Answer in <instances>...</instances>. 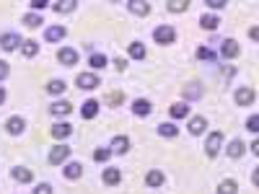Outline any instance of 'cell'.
<instances>
[{
  "label": "cell",
  "instance_id": "cell-1",
  "mask_svg": "<svg viewBox=\"0 0 259 194\" xmlns=\"http://www.w3.org/2000/svg\"><path fill=\"white\" fill-rule=\"evenodd\" d=\"M256 101V91L251 85H239V88L233 91V104L236 106H251Z\"/></svg>",
  "mask_w": 259,
  "mask_h": 194
},
{
  "label": "cell",
  "instance_id": "cell-2",
  "mask_svg": "<svg viewBox=\"0 0 259 194\" xmlns=\"http://www.w3.org/2000/svg\"><path fill=\"white\" fill-rule=\"evenodd\" d=\"M223 150V132L221 129H215V132H210L207 135V142H205V153H207V158H215Z\"/></svg>",
  "mask_w": 259,
  "mask_h": 194
},
{
  "label": "cell",
  "instance_id": "cell-3",
  "mask_svg": "<svg viewBox=\"0 0 259 194\" xmlns=\"http://www.w3.org/2000/svg\"><path fill=\"white\" fill-rule=\"evenodd\" d=\"M75 85H78L80 91H94V88H99V85H101V80H99L96 73H78Z\"/></svg>",
  "mask_w": 259,
  "mask_h": 194
},
{
  "label": "cell",
  "instance_id": "cell-4",
  "mask_svg": "<svg viewBox=\"0 0 259 194\" xmlns=\"http://www.w3.org/2000/svg\"><path fill=\"white\" fill-rule=\"evenodd\" d=\"M153 39H156V44H174V39H177V31H174V26H158L156 31H153Z\"/></svg>",
  "mask_w": 259,
  "mask_h": 194
},
{
  "label": "cell",
  "instance_id": "cell-5",
  "mask_svg": "<svg viewBox=\"0 0 259 194\" xmlns=\"http://www.w3.org/2000/svg\"><path fill=\"white\" fill-rule=\"evenodd\" d=\"M239 55H241V47H239L236 39H223L221 41V57L223 60H236Z\"/></svg>",
  "mask_w": 259,
  "mask_h": 194
},
{
  "label": "cell",
  "instance_id": "cell-6",
  "mask_svg": "<svg viewBox=\"0 0 259 194\" xmlns=\"http://www.w3.org/2000/svg\"><path fill=\"white\" fill-rule=\"evenodd\" d=\"M70 158V148L65 145V142H60V145H55L52 150H50V163L52 166H60V163H65Z\"/></svg>",
  "mask_w": 259,
  "mask_h": 194
},
{
  "label": "cell",
  "instance_id": "cell-7",
  "mask_svg": "<svg viewBox=\"0 0 259 194\" xmlns=\"http://www.w3.org/2000/svg\"><path fill=\"white\" fill-rule=\"evenodd\" d=\"M18 44H24V39H21L18 34H13V31H6V34H0V50H6V52H13V50H18Z\"/></svg>",
  "mask_w": 259,
  "mask_h": 194
},
{
  "label": "cell",
  "instance_id": "cell-8",
  "mask_svg": "<svg viewBox=\"0 0 259 194\" xmlns=\"http://www.w3.org/2000/svg\"><path fill=\"white\" fill-rule=\"evenodd\" d=\"M226 153H228V158H233V161L244 158V153H246V142H244L241 137H233V140L226 145Z\"/></svg>",
  "mask_w": 259,
  "mask_h": 194
},
{
  "label": "cell",
  "instance_id": "cell-9",
  "mask_svg": "<svg viewBox=\"0 0 259 194\" xmlns=\"http://www.w3.org/2000/svg\"><path fill=\"white\" fill-rule=\"evenodd\" d=\"M24 129H26V119L24 117H8L6 119V132L8 135H24Z\"/></svg>",
  "mask_w": 259,
  "mask_h": 194
},
{
  "label": "cell",
  "instance_id": "cell-10",
  "mask_svg": "<svg viewBox=\"0 0 259 194\" xmlns=\"http://www.w3.org/2000/svg\"><path fill=\"white\" fill-rule=\"evenodd\" d=\"M133 114L135 117H150L153 114V104H150L148 99H135L133 101Z\"/></svg>",
  "mask_w": 259,
  "mask_h": 194
},
{
  "label": "cell",
  "instance_id": "cell-11",
  "mask_svg": "<svg viewBox=\"0 0 259 194\" xmlns=\"http://www.w3.org/2000/svg\"><path fill=\"white\" fill-rule=\"evenodd\" d=\"M52 137L55 140H68L70 135H73V124H68V122H57V124H52Z\"/></svg>",
  "mask_w": 259,
  "mask_h": 194
},
{
  "label": "cell",
  "instance_id": "cell-12",
  "mask_svg": "<svg viewBox=\"0 0 259 194\" xmlns=\"http://www.w3.org/2000/svg\"><path fill=\"white\" fill-rule=\"evenodd\" d=\"M57 60L65 65V68H73V65H78V52H75L73 47H62V50L57 52Z\"/></svg>",
  "mask_w": 259,
  "mask_h": 194
},
{
  "label": "cell",
  "instance_id": "cell-13",
  "mask_svg": "<svg viewBox=\"0 0 259 194\" xmlns=\"http://www.w3.org/2000/svg\"><path fill=\"white\" fill-rule=\"evenodd\" d=\"M65 36H68V29H65L62 24H57V26H47V31H45V39L50 41V44H55V41H62Z\"/></svg>",
  "mask_w": 259,
  "mask_h": 194
},
{
  "label": "cell",
  "instance_id": "cell-14",
  "mask_svg": "<svg viewBox=\"0 0 259 194\" xmlns=\"http://www.w3.org/2000/svg\"><path fill=\"white\" fill-rule=\"evenodd\" d=\"M101 181H104L106 186H117V184L122 181V171H119V168H114V166L104 168V174H101Z\"/></svg>",
  "mask_w": 259,
  "mask_h": 194
},
{
  "label": "cell",
  "instance_id": "cell-15",
  "mask_svg": "<svg viewBox=\"0 0 259 194\" xmlns=\"http://www.w3.org/2000/svg\"><path fill=\"white\" fill-rule=\"evenodd\" d=\"M70 112H73V104H70V101H65V99L50 104V114H55V117H68Z\"/></svg>",
  "mask_w": 259,
  "mask_h": 194
},
{
  "label": "cell",
  "instance_id": "cell-16",
  "mask_svg": "<svg viewBox=\"0 0 259 194\" xmlns=\"http://www.w3.org/2000/svg\"><path fill=\"white\" fill-rule=\"evenodd\" d=\"M62 174H65V179L75 181V179L83 176V166H80L78 161H70V163H65V166H62Z\"/></svg>",
  "mask_w": 259,
  "mask_h": 194
},
{
  "label": "cell",
  "instance_id": "cell-17",
  "mask_svg": "<svg viewBox=\"0 0 259 194\" xmlns=\"http://www.w3.org/2000/svg\"><path fill=\"white\" fill-rule=\"evenodd\" d=\"M163 181H166V176H163V171H158V168H153V171L145 174V186H150V189L163 186Z\"/></svg>",
  "mask_w": 259,
  "mask_h": 194
},
{
  "label": "cell",
  "instance_id": "cell-18",
  "mask_svg": "<svg viewBox=\"0 0 259 194\" xmlns=\"http://www.w3.org/2000/svg\"><path fill=\"white\" fill-rule=\"evenodd\" d=\"M11 176L18 181V184H31L34 181V174L29 168H24V166H16V168H11Z\"/></svg>",
  "mask_w": 259,
  "mask_h": 194
},
{
  "label": "cell",
  "instance_id": "cell-19",
  "mask_svg": "<svg viewBox=\"0 0 259 194\" xmlns=\"http://www.w3.org/2000/svg\"><path fill=\"white\" fill-rule=\"evenodd\" d=\"M112 153H117V156H124L127 150H130V137H124V135H117V137H112Z\"/></svg>",
  "mask_w": 259,
  "mask_h": 194
},
{
  "label": "cell",
  "instance_id": "cell-20",
  "mask_svg": "<svg viewBox=\"0 0 259 194\" xmlns=\"http://www.w3.org/2000/svg\"><path fill=\"white\" fill-rule=\"evenodd\" d=\"M184 99H187V104L189 101H197V99H202V83H189V85H184Z\"/></svg>",
  "mask_w": 259,
  "mask_h": 194
},
{
  "label": "cell",
  "instance_id": "cell-21",
  "mask_svg": "<svg viewBox=\"0 0 259 194\" xmlns=\"http://www.w3.org/2000/svg\"><path fill=\"white\" fill-rule=\"evenodd\" d=\"M96 114H99V101H96V99L83 101V106H80V117H83V119H94Z\"/></svg>",
  "mask_w": 259,
  "mask_h": 194
},
{
  "label": "cell",
  "instance_id": "cell-22",
  "mask_svg": "<svg viewBox=\"0 0 259 194\" xmlns=\"http://www.w3.org/2000/svg\"><path fill=\"white\" fill-rule=\"evenodd\" d=\"M200 26H202L205 31H215V29L221 26V18L215 16V13H202V16H200Z\"/></svg>",
  "mask_w": 259,
  "mask_h": 194
},
{
  "label": "cell",
  "instance_id": "cell-23",
  "mask_svg": "<svg viewBox=\"0 0 259 194\" xmlns=\"http://www.w3.org/2000/svg\"><path fill=\"white\" fill-rule=\"evenodd\" d=\"M127 8H130V13H135V16H150V6L148 3H143V0H130L127 3Z\"/></svg>",
  "mask_w": 259,
  "mask_h": 194
},
{
  "label": "cell",
  "instance_id": "cell-24",
  "mask_svg": "<svg viewBox=\"0 0 259 194\" xmlns=\"http://www.w3.org/2000/svg\"><path fill=\"white\" fill-rule=\"evenodd\" d=\"M89 65L94 70H104L106 65H109V57H106L104 52H91V57H89Z\"/></svg>",
  "mask_w": 259,
  "mask_h": 194
},
{
  "label": "cell",
  "instance_id": "cell-25",
  "mask_svg": "<svg viewBox=\"0 0 259 194\" xmlns=\"http://www.w3.org/2000/svg\"><path fill=\"white\" fill-rule=\"evenodd\" d=\"M21 24H24L26 29H39L41 24H45V18H41V13H31L29 11L24 18H21Z\"/></svg>",
  "mask_w": 259,
  "mask_h": 194
},
{
  "label": "cell",
  "instance_id": "cell-26",
  "mask_svg": "<svg viewBox=\"0 0 259 194\" xmlns=\"http://www.w3.org/2000/svg\"><path fill=\"white\" fill-rule=\"evenodd\" d=\"M187 127H189V132H192V135H202L205 129H207V119H205V117H192Z\"/></svg>",
  "mask_w": 259,
  "mask_h": 194
},
{
  "label": "cell",
  "instance_id": "cell-27",
  "mask_svg": "<svg viewBox=\"0 0 259 194\" xmlns=\"http://www.w3.org/2000/svg\"><path fill=\"white\" fill-rule=\"evenodd\" d=\"M75 8H78V0H60V3H52V11L60 13V16L62 13H73Z\"/></svg>",
  "mask_w": 259,
  "mask_h": 194
},
{
  "label": "cell",
  "instance_id": "cell-28",
  "mask_svg": "<svg viewBox=\"0 0 259 194\" xmlns=\"http://www.w3.org/2000/svg\"><path fill=\"white\" fill-rule=\"evenodd\" d=\"M36 52H39V41L36 39H24V44H21V55L24 57H36Z\"/></svg>",
  "mask_w": 259,
  "mask_h": 194
},
{
  "label": "cell",
  "instance_id": "cell-29",
  "mask_svg": "<svg viewBox=\"0 0 259 194\" xmlns=\"http://www.w3.org/2000/svg\"><path fill=\"white\" fill-rule=\"evenodd\" d=\"M168 114L174 117V119H184V117L189 114V106H187V101H177V104H171Z\"/></svg>",
  "mask_w": 259,
  "mask_h": 194
},
{
  "label": "cell",
  "instance_id": "cell-30",
  "mask_svg": "<svg viewBox=\"0 0 259 194\" xmlns=\"http://www.w3.org/2000/svg\"><path fill=\"white\" fill-rule=\"evenodd\" d=\"M65 88H68V83L60 80V78H52V80L47 83V93H52V96H62Z\"/></svg>",
  "mask_w": 259,
  "mask_h": 194
},
{
  "label": "cell",
  "instance_id": "cell-31",
  "mask_svg": "<svg viewBox=\"0 0 259 194\" xmlns=\"http://www.w3.org/2000/svg\"><path fill=\"white\" fill-rule=\"evenodd\" d=\"M218 194H239V181L236 179H223L218 184Z\"/></svg>",
  "mask_w": 259,
  "mask_h": 194
},
{
  "label": "cell",
  "instance_id": "cell-32",
  "mask_svg": "<svg viewBox=\"0 0 259 194\" xmlns=\"http://www.w3.org/2000/svg\"><path fill=\"white\" fill-rule=\"evenodd\" d=\"M158 135H161V137H177V135H179V127H177L174 122H161V124H158Z\"/></svg>",
  "mask_w": 259,
  "mask_h": 194
},
{
  "label": "cell",
  "instance_id": "cell-33",
  "mask_svg": "<svg viewBox=\"0 0 259 194\" xmlns=\"http://www.w3.org/2000/svg\"><path fill=\"white\" fill-rule=\"evenodd\" d=\"M127 52H130V57H133V60H145V55H148L143 41H133V44L127 47Z\"/></svg>",
  "mask_w": 259,
  "mask_h": 194
},
{
  "label": "cell",
  "instance_id": "cell-34",
  "mask_svg": "<svg viewBox=\"0 0 259 194\" xmlns=\"http://www.w3.org/2000/svg\"><path fill=\"white\" fill-rule=\"evenodd\" d=\"M112 156H114L112 148H96V150H94V161H96V163H106Z\"/></svg>",
  "mask_w": 259,
  "mask_h": 194
},
{
  "label": "cell",
  "instance_id": "cell-35",
  "mask_svg": "<svg viewBox=\"0 0 259 194\" xmlns=\"http://www.w3.org/2000/svg\"><path fill=\"white\" fill-rule=\"evenodd\" d=\"M194 55H197V60H202V62H215V52L210 50V47H197V52H194Z\"/></svg>",
  "mask_w": 259,
  "mask_h": 194
},
{
  "label": "cell",
  "instance_id": "cell-36",
  "mask_svg": "<svg viewBox=\"0 0 259 194\" xmlns=\"http://www.w3.org/2000/svg\"><path fill=\"white\" fill-rule=\"evenodd\" d=\"M166 8L171 13H184L189 8V3H187V0H171V3H166Z\"/></svg>",
  "mask_w": 259,
  "mask_h": 194
},
{
  "label": "cell",
  "instance_id": "cell-37",
  "mask_svg": "<svg viewBox=\"0 0 259 194\" xmlns=\"http://www.w3.org/2000/svg\"><path fill=\"white\" fill-rule=\"evenodd\" d=\"M246 129L254 135H259V114H249L246 117Z\"/></svg>",
  "mask_w": 259,
  "mask_h": 194
},
{
  "label": "cell",
  "instance_id": "cell-38",
  "mask_svg": "<svg viewBox=\"0 0 259 194\" xmlns=\"http://www.w3.org/2000/svg\"><path fill=\"white\" fill-rule=\"evenodd\" d=\"M29 8H31V13H39V11L52 8V6H50V0H29Z\"/></svg>",
  "mask_w": 259,
  "mask_h": 194
},
{
  "label": "cell",
  "instance_id": "cell-39",
  "mask_svg": "<svg viewBox=\"0 0 259 194\" xmlns=\"http://www.w3.org/2000/svg\"><path fill=\"white\" fill-rule=\"evenodd\" d=\"M228 3H226V0H207V8L210 11H223Z\"/></svg>",
  "mask_w": 259,
  "mask_h": 194
},
{
  "label": "cell",
  "instance_id": "cell-40",
  "mask_svg": "<svg viewBox=\"0 0 259 194\" xmlns=\"http://www.w3.org/2000/svg\"><path fill=\"white\" fill-rule=\"evenodd\" d=\"M8 75H11V65L6 60H0V80H6Z\"/></svg>",
  "mask_w": 259,
  "mask_h": 194
},
{
  "label": "cell",
  "instance_id": "cell-41",
  "mask_svg": "<svg viewBox=\"0 0 259 194\" xmlns=\"http://www.w3.org/2000/svg\"><path fill=\"white\" fill-rule=\"evenodd\" d=\"M34 194H52V186H50V184H36Z\"/></svg>",
  "mask_w": 259,
  "mask_h": 194
},
{
  "label": "cell",
  "instance_id": "cell-42",
  "mask_svg": "<svg viewBox=\"0 0 259 194\" xmlns=\"http://www.w3.org/2000/svg\"><path fill=\"white\" fill-rule=\"evenodd\" d=\"M249 153H251V156H256V158H259V137H256V140H251V142H249Z\"/></svg>",
  "mask_w": 259,
  "mask_h": 194
},
{
  "label": "cell",
  "instance_id": "cell-43",
  "mask_svg": "<svg viewBox=\"0 0 259 194\" xmlns=\"http://www.w3.org/2000/svg\"><path fill=\"white\" fill-rule=\"evenodd\" d=\"M246 34H249V39H251V41H256V44H259V26H251Z\"/></svg>",
  "mask_w": 259,
  "mask_h": 194
},
{
  "label": "cell",
  "instance_id": "cell-44",
  "mask_svg": "<svg viewBox=\"0 0 259 194\" xmlns=\"http://www.w3.org/2000/svg\"><path fill=\"white\" fill-rule=\"evenodd\" d=\"M114 68H117V70L122 73V70L127 68V60H122V57H117V60H114Z\"/></svg>",
  "mask_w": 259,
  "mask_h": 194
},
{
  "label": "cell",
  "instance_id": "cell-45",
  "mask_svg": "<svg viewBox=\"0 0 259 194\" xmlns=\"http://www.w3.org/2000/svg\"><path fill=\"white\" fill-rule=\"evenodd\" d=\"M122 101V93H112V96H106V104H119Z\"/></svg>",
  "mask_w": 259,
  "mask_h": 194
},
{
  "label": "cell",
  "instance_id": "cell-46",
  "mask_svg": "<svg viewBox=\"0 0 259 194\" xmlns=\"http://www.w3.org/2000/svg\"><path fill=\"white\" fill-rule=\"evenodd\" d=\"M251 184H254V186H259V166L251 171Z\"/></svg>",
  "mask_w": 259,
  "mask_h": 194
},
{
  "label": "cell",
  "instance_id": "cell-47",
  "mask_svg": "<svg viewBox=\"0 0 259 194\" xmlns=\"http://www.w3.org/2000/svg\"><path fill=\"white\" fill-rule=\"evenodd\" d=\"M6 101V88H0V104Z\"/></svg>",
  "mask_w": 259,
  "mask_h": 194
}]
</instances>
